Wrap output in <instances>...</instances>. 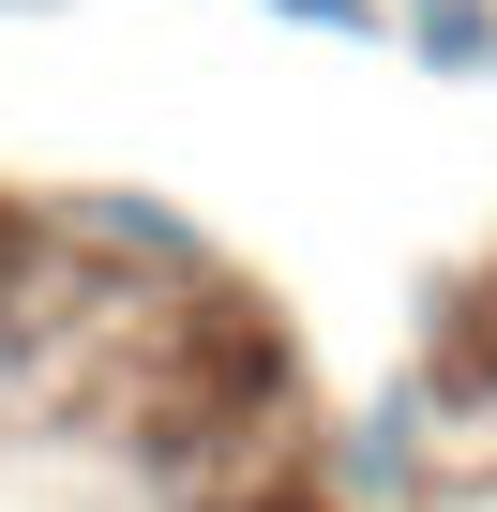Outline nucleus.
Masks as SVG:
<instances>
[{"label": "nucleus", "mask_w": 497, "mask_h": 512, "mask_svg": "<svg viewBox=\"0 0 497 512\" xmlns=\"http://www.w3.org/2000/svg\"><path fill=\"white\" fill-rule=\"evenodd\" d=\"M467 407H482V422H497V287H482V302H467Z\"/></svg>", "instance_id": "nucleus-1"}]
</instances>
